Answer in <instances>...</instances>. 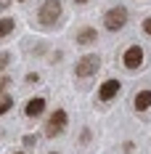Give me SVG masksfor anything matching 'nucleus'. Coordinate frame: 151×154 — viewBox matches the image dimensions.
I'll return each mask as SVG.
<instances>
[{
    "label": "nucleus",
    "instance_id": "nucleus-1",
    "mask_svg": "<svg viewBox=\"0 0 151 154\" xmlns=\"http://www.w3.org/2000/svg\"><path fill=\"white\" fill-rule=\"evenodd\" d=\"M37 19L43 27H53L61 19V0H43V5L37 8Z\"/></svg>",
    "mask_w": 151,
    "mask_h": 154
},
{
    "label": "nucleus",
    "instance_id": "nucleus-2",
    "mask_svg": "<svg viewBox=\"0 0 151 154\" xmlns=\"http://www.w3.org/2000/svg\"><path fill=\"white\" fill-rule=\"evenodd\" d=\"M125 24H127V8L125 5H114L104 14V27L109 32H119Z\"/></svg>",
    "mask_w": 151,
    "mask_h": 154
},
{
    "label": "nucleus",
    "instance_id": "nucleus-3",
    "mask_svg": "<svg viewBox=\"0 0 151 154\" xmlns=\"http://www.w3.org/2000/svg\"><path fill=\"white\" fill-rule=\"evenodd\" d=\"M98 69H101V56H95V53H88V56H82L74 64V75L77 77H93Z\"/></svg>",
    "mask_w": 151,
    "mask_h": 154
},
{
    "label": "nucleus",
    "instance_id": "nucleus-4",
    "mask_svg": "<svg viewBox=\"0 0 151 154\" xmlns=\"http://www.w3.org/2000/svg\"><path fill=\"white\" fill-rule=\"evenodd\" d=\"M64 128H66V112H64V109L50 112V120L45 122V136L48 138H56V136L64 133Z\"/></svg>",
    "mask_w": 151,
    "mask_h": 154
},
{
    "label": "nucleus",
    "instance_id": "nucleus-5",
    "mask_svg": "<svg viewBox=\"0 0 151 154\" xmlns=\"http://www.w3.org/2000/svg\"><path fill=\"white\" fill-rule=\"evenodd\" d=\"M122 64H125V69H140V64H143V48L140 45H130L125 51V56H122Z\"/></svg>",
    "mask_w": 151,
    "mask_h": 154
},
{
    "label": "nucleus",
    "instance_id": "nucleus-6",
    "mask_svg": "<svg viewBox=\"0 0 151 154\" xmlns=\"http://www.w3.org/2000/svg\"><path fill=\"white\" fill-rule=\"evenodd\" d=\"M119 88H122V82L117 77H111V80H106L104 85L98 88V98H101V101H111V98L119 93Z\"/></svg>",
    "mask_w": 151,
    "mask_h": 154
},
{
    "label": "nucleus",
    "instance_id": "nucleus-7",
    "mask_svg": "<svg viewBox=\"0 0 151 154\" xmlns=\"http://www.w3.org/2000/svg\"><path fill=\"white\" fill-rule=\"evenodd\" d=\"M43 112H45V98H43V96L29 98V101H27V106H24V114H27V117H40Z\"/></svg>",
    "mask_w": 151,
    "mask_h": 154
},
{
    "label": "nucleus",
    "instance_id": "nucleus-8",
    "mask_svg": "<svg viewBox=\"0 0 151 154\" xmlns=\"http://www.w3.org/2000/svg\"><path fill=\"white\" fill-rule=\"evenodd\" d=\"M95 40H98V32L93 29V27H82V29L77 32V43H80V45H90Z\"/></svg>",
    "mask_w": 151,
    "mask_h": 154
},
{
    "label": "nucleus",
    "instance_id": "nucleus-9",
    "mask_svg": "<svg viewBox=\"0 0 151 154\" xmlns=\"http://www.w3.org/2000/svg\"><path fill=\"white\" fill-rule=\"evenodd\" d=\"M133 106H135V112H146V109L151 106V91H140V93H135V98H133Z\"/></svg>",
    "mask_w": 151,
    "mask_h": 154
},
{
    "label": "nucleus",
    "instance_id": "nucleus-10",
    "mask_svg": "<svg viewBox=\"0 0 151 154\" xmlns=\"http://www.w3.org/2000/svg\"><path fill=\"white\" fill-rule=\"evenodd\" d=\"M14 27H16L14 19H11V16H3V19H0V40H3V37H8V35L14 32Z\"/></svg>",
    "mask_w": 151,
    "mask_h": 154
},
{
    "label": "nucleus",
    "instance_id": "nucleus-11",
    "mask_svg": "<svg viewBox=\"0 0 151 154\" xmlns=\"http://www.w3.org/2000/svg\"><path fill=\"white\" fill-rule=\"evenodd\" d=\"M11 109H14V98H11V96H3V93H0V114L11 112Z\"/></svg>",
    "mask_w": 151,
    "mask_h": 154
},
{
    "label": "nucleus",
    "instance_id": "nucleus-12",
    "mask_svg": "<svg viewBox=\"0 0 151 154\" xmlns=\"http://www.w3.org/2000/svg\"><path fill=\"white\" fill-rule=\"evenodd\" d=\"M21 141H24V146H27V149H32V146L37 143V136H32V133H29V136H24Z\"/></svg>",
    "mask_w": 151,
    "mask_h": 154
},
{
    "label": "nucleus",
    "instance_id": "nucleus-13",
    "mask_svg": "<svg viewBox=\"0 0 151 154\" xmlns=\"http://www.w3.org/2000/svg\"><path fill=\"white\" fill-rule=\"evenodd\" d=\"M8 61H11V53H0V69H5Z\"/></svg>",
    "mask_w": 151,
    "mask_h": 154
},
{
    "label": "nucleus",
    "instance_id": "nucleus-14",
    "mask_svg": "<svg viewBox=\"0 0 151 154\" xmlns=\"http://www.w3.org/2000/svg\"><path fill=\"white\" fill-rule=\"evenodd\" d=\"M5 88H11V77H0V93L5 91Z\"/></svg>",
    "mask_w": 151,
    "mask_h": 154
},
{
    "label": "nucleus",
    "instance_id": "nucleus-15",
    "mask_svg": "<svg viewBox=\"0 0 151 154\" xmlns=\"http://www.w3.org/2000/svg\"><path fill=\"white\" fill-rule=\"evenodd\" d=\"M143 32L151 37V16H149V19H143Z\"/></svg>",
    "mask_w": 151,
    "mask_h": 154
},
{
    "label": "nucleus",
    "instance_id": "nucleus-16",
    "mask_svg": "<svg viewBox=\"0 0 151 154\" xmlns=\"http://www.w3.org/2000/svg\"><path fill=\"white\" fill-rule=\"evenodd\" d=\"M37 80H40V75H37V72H29V75H27V82H37Z\"/></svg>",
    "mask_w": 151,
    "mask_h": 154
},
{
    "label": "nucleus",
    "instance_id": "nucleus-17",
    "mask_svg": "<svg viewBox=\"0 0 151 154\" xmlns=\"http://www.w3.org/2000/svg\"><path fill=\"white\" fill-rule=\"evenodd\" d=\"M77 3H80V5H82V3H88V0H77Z\"/></svg>",
    "mask_w": 151,
    "mask_h": 154
},
{
    "label": "nucleus",
    "instance_id": "nucleus-18",
    "mask_svg": "<svg viewBox=\"0 0 151 154\" xmlns=\"http://www.w3.org/2000/svg\"><path fill=\"white\" fill-rule=\"evenodd\" d=\"M16 154H24V152H16Z\"/></svg>",
    "mask_w": 151,
    "mask_h": 154
},
{
    "label": "nucleus",
    "instance_id": "nucleus-19",
    "mask_svg": "<svg viewBox=\"0 0 151 154\" xmlns=\"http://www.w3.org/2000/svg\"><path fill=\"white\" fill-rule=\"evenodd\" d=\"M50 154H59V152H50Z\"/></svg>",
    "mask_w": 151,
    "mask_h": 154
}]
</instances>
